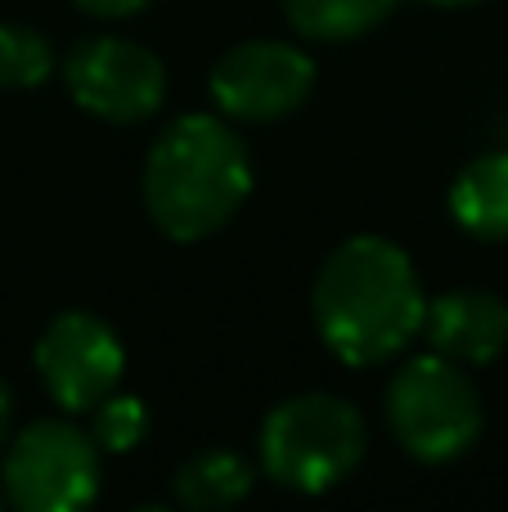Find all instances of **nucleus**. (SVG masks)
<instances>
[{"label":"nucleus","instance_id":"obj_17","mask_svg":"<svg viewBox=\"0 0 508 512\" xmlns=\"http://www.w3.org/2000/svg\"><path fill=\"white\" fill-rule=\"evenodd\" d=\"M428 5H450L455 9V5H477V0H428Z\"/></svg>","mask_w":508,"mask_h":512},{"label":"nucleus","instance_id":"obj_10","mask_svg":"<svg viewBox=\"0 0 508 512\" xmlns=\"http://www.w3.org/2000/svg\"><path fill=\"white\" fill-rule=\"evenodd\" d=\"M450 216L473 239H508V153H486L459 171L450 185Z\"/></svg>","mask_w":508,"mask_h":512},{"label":"nucleus","instance_id":"obj_7","mask_svg":"<svg viewBox=\"0 0 508 512\" xmlns=\"http://www.w3.org/2000/svg\"><path fill=\"white\" fill-rule=\"evenodd\" d=\"M315 59L288 41H243L212 68V99L239 122H279L306 104Z\"/></svg>","mask_w":508,"mask_h":512},{"label":"nucleus","instance_id":"obj_4","mask_svg":"<svg viewBox=\"0 0 508 512\" xmlns=\"http://www.w3.org/2000/svg\"><path fill=\"white\" fill-rule=\"evenodd\" d=\"M387 423L414 459L450 463L482 436V400L455 360L432 351L396 369L387 387Z\"/></svg>","mask_w":508,"mask_h":512},{"label":"nucleus","instance_id":"obj_3","mask_svg":"<svg viewBox=\"0 0 508 512\" xmlns=\"http://www.w3.org/2000/svg\"><path fill=\"white\" fill-rule=\"evenodd\" d=\"M365 459V418L329 391L275 405L261 427V468L275 486L320 495L347 481Z\"/></svg>","mask_w":508,"mask_h":512},{"label":"nucleus","instance_id":"obj_9","mask_svg":"<svg viewBox=\"0 0 508 512\" xmlns=\"http://www.w3.org/2000/svg\"><path fill=\"white\" fill-rule=\"evenodd\" d=\"M419 333L455 364H491L508 351V301L486 288H455L428 301Z\"/></svg>","mask_w":508,"mask_h":512},{"label":"nucleus","instance_id":"obj_6","mask_svg":"<svg viewBox=\"0 0 508 512\" xmlns=\"http://www.w3.org/2000/svg\"><path fill=\"white\" fill-rule=\"evenodd\" d=\"M68 95L104 122H144L162 108L167 72L153 50L122 36H90L63 59Z\"/></svg>","mask_w":508,"mask_h":512},{"label":"nucleus","instance_id":"obj_5","mask_svg":"<svg viewBox=\"0 0 508 512\" xmlns=\"http://www.w3.org/2000/svg\"><path fill=\"white\" fill-rule=\"evenodd\" d=\"M99 490V445L63 418H41L5 450V499L23 512H77Z\"/></svg>","mask_w":508,"mask_h":512},{"label":"nucleus","instance_id":"obj_1","mask_svg":"<svg viewBox=\"0 0 508 512\" xmlns=\"http://www.w3.org/2000/svg\"><path fill=\"white\" fill-rule=\"evenodd\" d=\"M315 328L347 364H383L423 328V283L405 248L378 234L347 239L315 274Z\"/></svg>","mask_w":508,"mask_h":512},{"label":"nucleus","instance_id":"obj_14","mask_svg":"<svg viewBox=\"0 0 508 512\" xmlns=\"http://www.w3.org/2000/svg\"><path fill=\"white\" fill-rule=\"evenodd\" d=\"M144 427H149V414L135 396H117L108 391L104 400L95 405V445L99 450H113V454H126L144 441Z\"/></svg>","mask_w":508,"mask_h":512},{"label":"nucleus","instance_id":"obj_12","mask_svg":"<svg viewBox=\"0 0 508 512\" xmlns=\"http://www.w3.org/2000/svg\"><path fill=\"white\" fill-rule=\"evenodd\" d=\"M288 23L311 41H351L378 27L396 0H284Z\"/></svg>","mask_w":508,"mask_h":512},{"label":"nucleus","instance_id":"obj_8","mask_svg":"<svg viewBox=\"0 0 508 512\" xmlns=\"http://www.w3.org/2000/svg\"><path fill=\"white\" fill-rule=\"evenodd\" d=\"M36 369H41V382L54 396V405L81 414V409H95L108 391H117L126 351L99 315L63 310L36 342Z\"/></svg>","mask_w":508,"mask_h":512},{"label":"nucleus","instance_id":"obj_11","mask_svg":"<svg viewBox=\"0 0 508 512\" xmlns=\"http://www.w3.org/2000/svg\"><path fill=\"white\" fill-rule=\"evenodd\" d=\"M252 490V468L234 450H203L194 459H185L171 481V499L180 508L194 512H216L243 504Z\"/></svg>","mask_w":508,"mask_h":512},{"label":"nucleus","instance_id":"obj_15","mask_svg":"<svg viewBox=\"0 0 508 512\" xmlns=\"http://www.w3.org/2000/svg\"><path fill=\"white\" fill-rule=\"evenodd\" d=\"M144 5H149V0H77V9H86V14H95V18H131V14H140Z\"/></svg>","mask_w":508,"mask_h":512},{"label":"nucleus","instance_id":"obj_16","mask_svg":"<svg viewBox=\"0 0 508 512\" xmlns=\"http://www.w3.org/2000/svg\"><path fill=\"white\" fill-rule=\"evenodd\" d=\"M9 414H14V400H9V387L0 382V450H5V441H9Z\"/></svg>","mask_w":508,"mask_h":512},{"label":"nucleus","instance_id":"obj_13","mask_svg":"<svg viewBox=\"0 0 508 512\" xmlns=\"http://www.w3.org/2000/svg\"><path fill=\"white\" fill-rule=\"evenodd\" d=\"M54 72V50L41 32L0 23V90H32Z\"/></svg>","mask_w":508,"mask_h":512},{"label":"nucleus","instance_id":"obj_2","mask_svg":"<svg viewBox=\"0 0 508 512\" xmlns=\"http://www.w3.org/2000/svg\"><path fill=\"white\" fill-rule=\"evenodd\" d=\"M252 189V162L230 122L185 113L153 140L144 162V207L176 243H198L230 225Z\"/></svg>","mask_w":508,"mask_h":512}]
</instances>
